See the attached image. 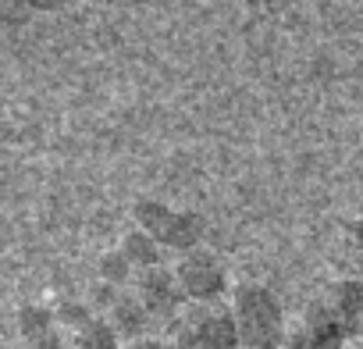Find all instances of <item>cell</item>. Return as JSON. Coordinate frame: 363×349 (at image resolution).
Listing matches in <instances>:
<instances>
[{"mask_svg":"<svg viewBox=\"0 0 363 349\" xmlns=\"http://www.w3.org/2000/svg\"><path fill=\"white\" fill-rule=\"evenodd\" d=\"M146 310H143V303L132 296V292H125V296H118L107 310H104V321L114 328V335L121 338V342H128V338H135V335H143V324H146Z\"/></svg>","mask_w":363,"mask_h":349,"instance_id":"cell-8","label":"cell"},{"mask_svg":"<svg viewBox=\"0 0 363 349\" xmlns=\"http://www.w3.org/2000/svg\"><path fill=\"white\" fill-rule=\"evenodd\" d=\"M121 349H174V345H167L164 338H153V335H135V338L121 342Z\"/></svg>","mask_w":363,"mask_h":349,"instance_id":"cell-13","label":"cell"},{"mask_svg":"<svg viewBox=\"0 0 363 349\" xmlns=\"http://www.w3.org/2000/svg\"><path fill=\"white\" fill-rule=\"evenodd\" d=\"M135 278V267L125 260V253L121 250H111V253H104L100 257V282H107V285H125V282H132Z\"/></svg>","mask_w":363,"mask_h":349,"instance_id":"cell-11","label":"cell"},{"mask_svg":"<svg viewBox=\"0 0 363 349\" xmlns=\"http://www.w3.org/2000/svg\"><path fill=\"white\" fill-rule=\"evenodd\" d=\"M320 299L342 321L345 335H352V331L363 328V278H338V282L328 285V292Z\"/></svg>","mask_w":363,"mask_h":349,"instance_id":"cell-7","label":"cell"},{"mask_svg":"<svg viewBox=\"0 0 363 349\" xmlns=\"http://www.w3.org/2000/svg\"><path fill=\"white\" fill-rule=\"evenodd\" d=\"M22 8H33V11H54L61 4H68V0H18Z\"/></svg>","mask_w":363,"mask_h":349,"instance_id":"cell-15","label":"cell"},{"mask_svg":"<svg viewBox=\"0 0 363 349\" xmlns=\"http://www.w3.org/2000/svg\"><path fill=\"white\" fill-rule=\"evenodd\" d=\"M68 349H121V338L114 335V328L104 317H89L82 328L72 331Z\"/></svg>","mask_w":363,"mask_h":349,"instance_id":"cell-10","label":"cell"},{"mask_svg":"<svg viewBox=\"0 0 363 349\" xmlns=\"http://www.w3.org/2000/svg\"><path fill=\"white\" fill-rule=\"evenodd\" d=\"M345 236H349V267L356 271V278H363V221H349Z\"/></svg>","mask_w":363,"mask_h":349,"instance_id":"cell-12","label":"cell"},{"mask_svg":"<svg viewBox=\"0 0 363 349\" xmlns=\"http://www.w3.org/2000/svg\"><path fill=\"white\" fill-rule=\"evenodd\" d=\"M239 349H242V345H239Z\"/></svg>","mask_w":363,"mask_h":349,"instance_id":"cell-16","label":"cell"},{"mask_svg":"<svg viewBox=\"0 0 363 349\" xmlns=\"http://www.w3.org/2000/svg\"><path fill=\"white\" fill-rule=\"evenodd\" d=\"M228 314L242 349H285V314L267 285L239 282L228 292Z\"/></svg>","mask_w":363,"mask_h":349,"instance_id":"cell-1","label":"cell"},{"mask_svg":"<svg viewBox=\"0 0 363 349\" xmlns=\"http://www.w3.org/2000/svg\"><path fill=\"white\" fill-rule=\"evenodd\" d=\"M345 328L324 299H310L285 331V349H342Z\"/></svg>","mask_w":363,"mask_h":349,"instance_id":"cell-4","label":"cell"},{"mask_svg":"<svg viewBox=\"0 0 363 349\" xmlns=\"http://www.w3.org/2000/svg\"><path fill=\"white\" fill-rule=\"evenodd\" d=\"M174 349H239V335L228 314V303H186L171 321Z\"/></svg>","mask_w":363,"mask_h":349,"instance_id":"cell-2","label":"cell"},{"mask_svg":"<svg viewBox=\"0 0 363 349\" xmlns=\"http://www.w3.org/2000/svg\"><path fill=\"white\" fill-rule=\"evenodd\" d=\"M171 271H174V282H178L182 296H186V303H214L225 292V271H221L218 257L200 246L189 253H178Z\"/></svg>","mask_w":363,"mask_h":349,"instance_id":"cell-5","label":"cell"},{"mask_svg":"<svg viewBox=\"0 0 363 349\" xmlns=\"http://www.w3.org/2000/svg\"><path fill=\"white\" fill-rule=\"evenodd\" d=\"M118 250L125 253V260H128L135 271H143V267H157V264H160V250H164V246H160L150 232L132 228V232H125V236H121Z\"/></svg>","mask_w":363,"mask_h":349,"instance_id":"cell-9","label":"cell"},{"mask_svg":"<svg viewBox=\"0 0 363 349\" xmlns=\"http://www.w3.org/2000/svg\"><path fill=\"white\" fill-rule=\"evenodd\" d=\"M18 349H61V342H57V335L50 331V335H43V338H22Z\"/></svg>","mask_w":363,"mask_h":349,"instance_id":"cell-14","label":"cell"},{"mask_svg":"<svg viewBox=\"0 0 363 349\" xmlns=\"http://www.w3.org/2000/svg\"><path fill=\"white\" fill-rule=\"evenodd\" d=\"M132 221H135V228L150 232L164 250H174V253H189L203 239V221L193 211H171L157 200H135Z\"/></svg>","mask_w":363,"mask_h":349,"instance_id":"cell-3","label":"cell"},{"mask_svg":"<svg viewBox=\"0 0 363 349\" xmlns=\"http://www.w3.org/2000/svg\"><path fill=\"white\" fill-rule=\"evenodd\" d=\"M128 292L143 303V310L150 317H164V321H174L182 314V306H186V296H182V289L174 282V271L164 264L135 271V278L128 282Z\"/></svg>","mask_w":363,"mask_h":349,"instance_id":"cell-6","label":"cell"}]
</instances>
